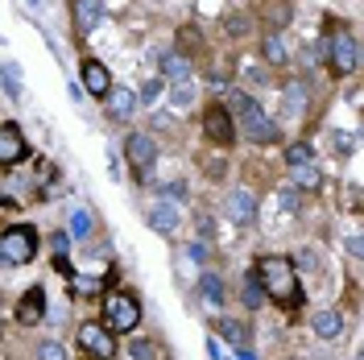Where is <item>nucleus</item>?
<instances>
[{
  "mask_svg": "<svg viewBox=\"0 0 364 360\" xmlns=\"http://www.w3.org/2000/svg\"><path fill=\"white\" fill-rule=\"evenodd\" d=\"M70 13H75V29H79V38H87L91 29L104 21V0H70Z\"/></svg>",
  "mask_w": 364,
  "mask_h": 360,
  "instance_id": "obj_9",
  "label": "nucleus"
},
{
  "mask_svg": "<svg viewBox=\"0 0 364 360\" xmlns=\"http://www.w3.org/2000/svg\"><path fill=\"white\" fill-rule=\"evenodd\" d=\"M129 360H158V348H154L149 339H133V348H129Z\"/></svg>",
  "mask_w": 364,
  "mask_h": 360,
  "instance_id": "obj_26",
  "label": "nucleus"
},
{
  "mask_svg": "<svg viewBox=\"0 0 364 360\" xmlns=\"http://www.w3.org/2000/svg\"><path fill=\"white\" fill-rule=\"evenodd\" d=\"M0 203H29V182H21L9 166L0 170Z\"/></svg>",
  "mask_w": 364,
  "mask_h": 360,
  "instance_id": "obj_15",
  "label": "nucleus"
},
{
  "mask_svg": "<svg viewBox=\"0 0 364 360\" xmlns=\"http://www.w3.org/2000/svg\"><path fill=\"white\" fill-rule=\"evenodd\" d=\"M149 224H154V232H174L178 228V207L170 199H161L154 211H149Z\"/></svg>",
  "mask_w": 364,
  "mask_h": 360,
  "instance_id": "obj_17",
  "label": "nucleus"
},
{
  "mask_svg": "<svg viewBox=\"0 0 364 360\" xmlns=\"http://www.w3.org/2000/svg\"><path fill=\"white\" fill-rule=\"evenodd\" d=\"M261 54L269 58L273 67H282V63H286V42H282V33H277V29H269V33L261 38Z\"/></svg>",
  "mask_w": 364,
  "mask_h": 360,
  "instance_id": "obj_19",
  "label": "nucleus"
},
{
  "mask_svg": "<svg viewBox=\"0 0 364 360\" xmlns=\"http://www.w3.org/2000/svg\"><path fill=\"white\" fill-rule=\"evenodd\" d=\"M70 236H75V240H87L91 236V211L87 207H70Z\"/></svg>",
  "mask_w": 364,
  "mask_h": 360,
  "instance_id": "obj_22",
  "label": "nucleus"
},
{
  "mask_svg": "<svg viewBox=\"0 0 364 360\" xmlns=\"http://www.w3.org/2000/svg\"><path fill=\"white\" fill-rule=\"evenodd\" d=\"M215 332H220L232 348H245V339H249V336H245V327H240L236 319H220V323H215Z\"/></svg>",
  "mask_w": 364,
  "mask_h": 360,
  "instance_id": "obj_24",
  "label": "nucleus"
},
{
  "mask_svg": "<svg viewBox=\"0 0 364 360\" xmlns=\"http://www.w3.org/2000/svg\"><path fill=\"white\" fill-rule=\"evenodd\" d=\"M224 211H228L232 224H252V220H257V199H252V191H232L228 203H224Z\"/></svg>",
  "mask_w": 364,
  "mask_h": 360,
  "instance_id": "obj_12",
  "label": "nucleus"
},
{
  "mask_svg": "<svg viewBox=\"0 0 364 360\" xmlns=\"http://www.w3.org/2000/svg\"><path fill=\"white\" fill-rule=\"evenodd\" d=\"M245 29H249V17H228V33H236V38H240Z\"/></svg>",
  "mask_w": 364,
  "mask_h": 360,
  "instance_id": "obj_30",
  "label": "nucleus"
},
{
  "mask_svg": "<svg viewBox=\"0 0 364 360\" xmlns=\"http://www.w3.org/2000/svg\"><path fill=\"white\" fill-rule=\"evenodd\" d=\"M124 154H129V166H133L136 182H149L154 179V166H158V145L149 133H133L124 141Z\"/></svg>",
  "mask_w": 364,
  "mask_h": 360,
  "instance_id": "obj_6",
  "label": "nucleus"
},
{
  "mask_svg": "<svg viewBox=\"0 0 364 360\" xmlns=\"http://www.w3.org/2000/svg\"><path fill=\"white\" fill-rule=\"evenodd\" d=\"M42 315H46V290L42 286H29L21 294V302H17V323L33 327V323H42Z\"/></svg>",
  "mask_w": 364,
  "mask_h": 360,
  "instance_id": "obj_10",
  "label": "nucleus"
},
{
  "mask_svg": "<svg viewBox=\"0 0 364 360\" xmlns=\"http://www.w3.org/2000/svg\"><path fill=\"white\" fill-rule=\"evenodd\" d=\"M323 50H327V67L336 70V75H352V70L360 67V46H356L352 33H343V29L327 33Z\"/></svg>",
  "mask_w": 364,
  "mask_h": 360,
  "instance_id": "obj_5",
  "label": "nucleus"
},
{
  "mask_svg": "<svg viewBox=\"0 0 364 360\" xmlns=\"http://www.w3.org/2000/svg\"><path fill=\"white\" fill-rule=\"evenodd\" d=\"M336 149H340V154H352V149H356V141H352V137H336Z\"/></svg>",
  "mask_w": 364,
  "mask_h": 360,
  "instance_id": "obj_32",
  "label": "nucleus"
},
{
  "mask_svg": "<svg viewBox=\"0 0 364 360\" xmlns=\"http://www.w3.org/2000/svg\"><path fill=\"white\" fill-rule=\"evenodd\" d=\"M236 360H257V356H252L249 348H236Z\"/></svg>",
  "mask_w": 364,
  "mask_h": 360,
  "instance_id": "obj_35",
  "label": "nucleus"
},
{
  "mask_svg": "<svg viewBox=\"0 0 364 360\" xmlns=\"http://www.w3.org/2000/svg\"><path fill=\"white\" fill-rule=\"evenodd\" d=\"M38 360H67V348L54 344V339H46V344H38Z\"/></svg>",
  "mask_w": 364,
  "mask_h": 360,
  "instance_id": "obj_27",
  "label": "nucleus"
},
{
  "mask_svg": "<svg viewBox=\"0 0 364 360\" xmlns=\"http://www.w3.org/2000/svg\"><path fill=\"white\" fill-rule=\"evenodd\" d=\"M79 348L87 352V360H112L116 356V336L104 323H83V327H79Z\"/></svg>",
  "mask_w": 364,
  "mask_h": 360,
  "instance_id": "obj_7",
  "label": "nucleus"
},
{
  "mask_svg": "<svg viewBox=\"0 0 364 360\" xmlns=\"http://www.w3.org/2000/svg\"><path fill=\"white\" fill-rule=\"evenodd\" d=\"M311 332H315L318 339H340L343 336V315L340 311H318V315H311Z\"/></svg>",
  "mask_w": 364,
  "mask_h": 360,
  "instance_id": "obj_14",
  "label": "nucleus"
},
{
  "mask_svg": "<svg viewBox=\"0 0 364 360\" xmlns=\"http://www.w3.org/2000/svg\"><path fill=\"white\" fill-rule=\"evenodd\" d=\"M224 108H228V116H232V125H236V133H245L252 145H273V141H282L277 125L265 116V108H261L252 95H245V91H232Z\"/></svg>",
  "mask_w": 364,
  "mask_h": 360,
  "instance_id": "obj_1",
  "label": "nucleus"
},
{
  "mask_svg": "<svg viewBox=\"0 0 364 360\" xmlns=\"http://www.w3.org/2000/svg\"><path fill=\"white\" fill-rule=\"evenodd\" d=\"M290 179L302 186V191H318L323 186V174H318V166H315V158L311 162H298V166H290Z\"/></svg>",
  "mask_w": 364,
  "mask_h": 360,
  "instance_id": "obj_18",
  "label": "nucleus"
},
{
  "mask_svg": "<svg viewBox=\"0 0 364 360\" xmlns=\"http://www.w3.org/2000/svg\"><path fill=\"white\" fill-rule=\"evenodd\" d=\"M54 270H58V273H67V277H75V270H70V261H67V257H58V261H54Z\"/></svg>",
  "mask_w": 364,
  "mask_h": 360,
  "instance_id": "obj_34",
  "label": "nucleus"
},
{
  "mask_svg": "<svg viewBox=\"0 0 364 360\" xmlns=\"http://www.w3.org/2000/svg\"><path fill=\"white\" fill-rule=\"evenodd\" d=\"M104 100H108V112H112L116 120H129V116H133V108H136V95L129 88H108V95H104Z\"/></svg>",
  "mask_w": 364,
  "mask_h": 360,
  "instance_id": "obj_16",
  "label": "nucleus"
},
{
  "mask_svg": "<svg viewBox=\"0 0 364 360\" xmlns=\"http://www.w3.org/2000/svg\"><path fill=\"white\" fill-rule=\"evenodd\" d=\"M29 149H25V137L17 125H0V162L4 166H17Z\"/></svg>",
  "mask_w": 364,
  "mask_h": 360,
  "instance_id": "obj_11",
  "label": "nucleus"
},
{
  "mask_svg": "<svg viewBox=\"0 0 364 360\" xmlns=\"http://www.w3.org/2000/svg\"><path fill=\"white\" fill-rule=\"evenodd\" d=\"M170 100H174V108H191L195 104V91L186 88V83H178V88L170 91Z\"/></svg>",
  "mask_w": 364,
  "mask_h": 360,
  "instance_id": "obj_29",
  "label": "nucleus"
},
{
  "mask_svg": "<svg viewBox=\"0 0 364 360\" xmlns=\"http://www.w3.org/2000/svg\"><path fill=\"white\" fill-rule=\"evenodd\" d=\"M0 257L9 265H29L38 257V232L29 224H17V228H4L0 232Z\"/></svg>",
  "mask_w": 364,
  "mask_h": 360,
  "instance_id": "obj_4",
  "label": "nucleus"
},
{
  "mask_svg": "<svg viewBox=\"0 0 364 360\" xmlns=\"http://www.w3.org/2000/svg\"><path fill=\"white\" fill-rule=\"evenodd\" d=\"M257 286L265 290V298L282 302V307H294L298 302V270L290 257H261L257 261Z\"/></svg>",
  "mask_w": 364,
  "mask_h": 360,
  "instance_id": "obj_2",
  "label": "nucleus"
},
{
  "mask_svg": "<svg viewBox=\"0 0 364 360\" xmlns=\"http://www.w3.org/2000/svg\"><path fill=\"white\" fill-rule=\"evenodd\" d=\"M161 75H166L170 83H182V79L191 75V58H186V54H166V63H161Z\"/></svg>",
  "mask_w": 364,
  "mask_h": 360,
  "instance_id": "obj_20",
  "label": "nucleus"
},
{
  "mask_svg": "<svg viewBox=\"0 0 364 360\" xmlns=\"http://www.w3.org/2000/svg\"><path fill=\"white\" fill-rule=\"evenodd\" d=\"M282 199H286V211H298V195L294 191H282Z\"/></svg>",
  "mask_w": 364,
  "mask_h": 360,
  "instance_id": "obj_33",
  "label": "nucleus"
},
{
  "mask_svg": "<svg viewBox=\"0 0 364 360\" xmlns=\"http://www.w3.org/2000/svg\"><path fill=\"white\" fill-rule=\"evenodd\" d=\"M261 302H265V290L257 286V277H249V282H245V307H252V311H257Z\"/></svg>",
  "mask_w": 364,
  "mask_h": 360,
  "instance_id": "obj_28",
  "label": "nucleus"
},
{
  "mask_svg": "<svg viewBox=\"0 0 364 360\" xmlns=\"http://www.w3.org/2000/svg\"><path fill=\"white\" fill-rule=\"evenodd\" d=\"M136 323H141V298L129 290H112L104 294V327L120 336V332H136Z\"/></svg>",
  "mask_w": 364,
  "mask_h": 360,
  "instance_id": "obj_3",
  "label": "nucleus"
},
{
  "mask_svg": "<svg viewBox=\"0 0 364 360\" xmlns=\"http://www.w3.org/2000/svg\"><path fill=\"white\" fill-rule=\"evenodd\" d=\"M83 88H87L91 95H100V100L108 95V88H112V75H108V67H104L100 58H87V63H83Z\"/></svg>",
  "mask_w": 364,
  "mask_h": 360,
  "instance_id": "obj_13",
  "label": "nucleus"
},
{
  "mask_svg": "<svg viewBox=\"0 0 364 360\" xmlns=\"http://www.w3.org/2000/svg\"><path fill=\"white\" fill-rule=\"evenodd\" d=\"M199 298L211 302V307H220V302H224V282L211 277V273H203V277H199Z\"/></svg>",
  "mask_w": 364,
  "mask_h": 360,
  "instance_id": "obj_21",
  "label": "nucleus"
},
{
  "mask_svg": "<svg viewBox=\"0 0 364 360\" xmlns=\"http://www.w3.org/2000/svg\"><path fill=\"white\" fill-rule=\"evenodd\" d=\"M306 95H311V91H306V83H286V112H302V108H306Z\"/></svg>",
  "mask_w": 364,
  "mask_h": 360,
  "instance_id": "obj_23",
  "label": "nucleus"
},
{
  "mask_svg": "<svg viewBox=\"0 0 364 360\" xmlns=\"http://www.w3.org/2000/svg\"><path fill=\"white\" fill-rule=\"evenodd\" d=\"M0 265H4V257H0Z\"/></svg>",
  "mask_w": 364,
  "mask_h": 360,
  "instance_id": "obj_36",
  "label": "nucleus"
},
{
  "mask_svg": "<svg viewBox=\"0 0 364 360\" xmlns=\"http://www.w3.org/2000/svg\"><path fill=\"white\" fill-rule=\"evenodd\" d=\"M311 145L306 141H294V145H286V166H298V162H311Z\"/></svg>",
  "mask_w": 364,
  "mask_h": 360,
  "instance_id": "obj_25",
  "label": "nucleus"
},
{
  "mask_svg": "<svg viewBox=\"0 0 364 360\" xmlns=\"http://www.w3.org/2000/svg\"><path fill=\"white\" fill-rule=\"evenodd\" d=\"M158 91H161V83H158V79H154V83H145V91H141V100L149 104V100H158Z\"/></svg>",
  "mask_w": 364,
  "mask_h": 360,
  "instance_id": "obj_31",
  "label": "nucleus"
},
{
  "mask_svg": "<svg viewBox=\"0 0 364 360\" xmlns=\"http://www.w3.org/2000/svg\"><path fill=\"white\" fill-rule=\"evenodd\" d=\"M203 133L211 137V141H220V145L236 141V125H232V116H228L224 104H211L203 112Z\"/></svg>",
  "mask_w": 364,
  "mask_h": 360,
  "instance_id": "obj_8",
  "label": "nucleus"
}]
</instances>
